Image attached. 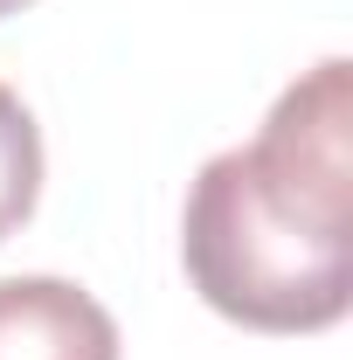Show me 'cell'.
<instances>
[{
  "label": "cell",
  "mask_w": 353,
  "mask_h": 360,
  "mask_svg": "<svg viewBox=\"0 0 353 360\" xmlns=\"http://www.w3.org/2000/svg\"><path fill=\"white\" fill-rule=\"evenodd\" d=\"M201 305L250 333H326L353 305V63L326 56L270 104L250 146L215 153L180 215Z\"/></svg>",
  "instance_id": "cell-1"
},
{
  "label": "cell",
  "mask_w": 353,
  "mask_h": 360,
  "mask_svg": "<svg viewBox=\"0 0 353 360\" xmlns=\"http://www.w3.org/2000/svg\"><path fill=\"white\" fill-rule=\"evenodd\" d=\"M0 360H118V319L70 277H0Z\"/></svg>",
  "instance_id": "cell-2"
},
{
  "label": "cell",
  "mask_w": 353,
  "mask_h": 360,
  "mask_svg": "<svg viewBox=\"0 0 353 360\" xmlns=\"http://www.w3.org/2000/svg\"><path fill=\"white\" fill-rule=\"evenodd\" d=\"M21 7H35V0H0V21H7V14H21Z\"/></svg>",
  "instance_id": "cell-4"
},
{
  "label": "cell",
  "mask_w": 353,
  "mask_h": 360,
  "mask_svg": "<svg viewBox=\"0 0 353 360\" xmlns=\"http://www.w3.org/2000/svg\"><path fill=\"white\" fill-rule=\"evenodd\" d=\"M35 201H42V125L0 84V243L35 215Z\"/></svg>",
  "instance_id": "cell-3"
}]
</instances>
